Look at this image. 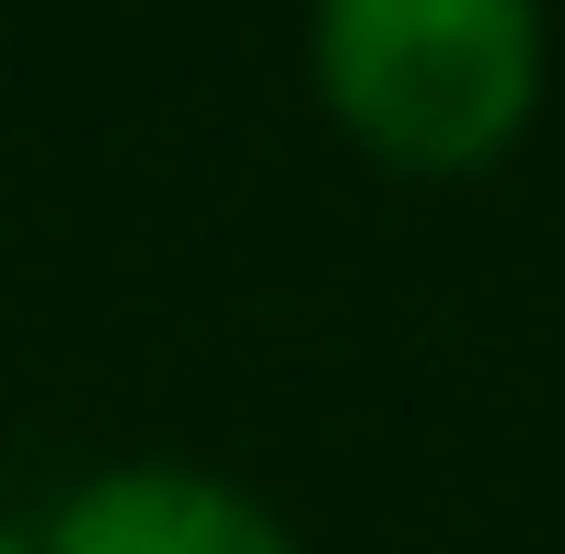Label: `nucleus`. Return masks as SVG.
I'll use <instances>...</instances> for the list:
<instances>
[{"label": "nucleus", "mask_w": 565, "mask_h": 554, "mask_svg": "<svg viewBox=\"0 0 565 554\" xmlns=\"http://www.w3.org/2000/svg\"><path fill=\"white\" fill-rule=\"evenodd\" d=\"M300 70L358 162L461 185L543 128L554 0H300Z\"/></svg>", "instance_id": "1"}, {"label": "nucleus", "mask_w": 565, "mask_h": 554, "mask_svg": "<svg viewBox=\"0 0 565 554\" xmlns=\"http://www.w3.org/2000/svg\"><path fill=\"white\" fill-rule=\"evenodd\" d=\"M23 532H35V554H312L266 486L220 462H173V450L70 473Z\"/></svg>", "instance_id": "2"}, {"label": "nucleus", "mask_w": 565, "mask_h": 554, "mask_svg": "<svg viewBox=\"0 0 565 554\" xmlns=\"http://www.w3.org/2000/svg\"><path fill=\"white\" fill-rule=\"evenodd\" d=\"M0 554H35V532H23V520H12V509H0Z\"/></svg>", "instance_id": "3"}]
</instances>
